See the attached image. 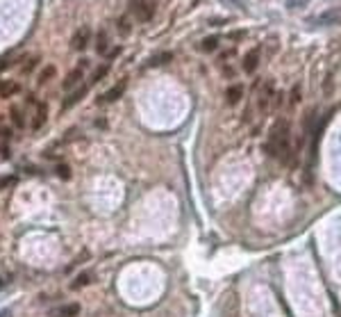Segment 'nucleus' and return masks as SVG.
Segmentation results:
<instances>
[{"label": "nucleus", "instance_id": "1", "mask_svg": "<svg viewBox=\"0 0 341 317\" xmlns=\"http://www.w3.org/2000/svg\"><path fill=\"white\" fill-rule=\"evenodd\" d=\"M266 153L271 157H277V160H284L289 155V121L286 119H277L273 124L266 142Z\"/></svg>", "mask_w": 341, "mask_h": 317}, {"label": "nucleus", "instance_id": "2", "mask_svg": "<svg viewBox=\"0 0 341 317\" xmlns=\"http://www.w3.org/2000/svg\"><path fill=\"white\" fill-rule=\"evenodd\" d=\"M155 10H157V3L155 0H130V12L136 21L141 23H148L155 16Z\"/></svg>", "mask_w": 341, "mask_h": 317}, {"label": "nucleus", "instance_id": "3", "mask_svg": "<svg viewBox=\"0 0 341 317\" xmlns=\"http://www.w3.org/2000/svg\"><path fill=\"white\" fill-rule=\"evenodd\" d=\"M125 87H127V80L123 78V80H118L114 87H109L107 92L103 94V96H98V103L103 105V103H114V101H118V98L123 96V92H125Z\"/></svg>", "mask_w": 341, "mask_h": 317}, {"label": "nucleus", "instance_id": "4", "mask_svg": "<svg viewBox=\"0 0 341 317\" xmlns=\"http://www.w3.org/2000/svg\"><path fill=\"white\" fill-rule=\"evenodd\" d=\"M89 37H91V30L86 28V25H82V28L75 30V34H73L71 48H73V51H84L86 44H89Z\"/></svg>", "mask_w": 341, "mask_h": 317}, {"label": "nucleus", "instance_id": "5", "mask_svg": "<svg viewBox=\"0 0 341 317\" xmlns=\"http://www.w3.org/2000/svg\"><path fill=\"white\" fill-rule=\"evenodd\" d=\"M271 96H273V85L266 83L259 92V98H257V105H259V112H266L268 105H271Z\"/></svg>", "mask_w": 341, "mask_h": 317}, {"label": "nucleus", "instance_id": "6", "mask_svg": "<svg viewBox=\"0 0 341 317\" xmlns=\"http://www.w3.org/2000/svg\"><path fill=\"white\" fill-rule=\"evenodd\" d=\"M84 94H86V89H84V87H75V89H71V94H68V96L64 98L62 107H64V110H71V107L75 105L77 101H82V98H84Z\"/></svg>", "mask_w": 341, "mask_h": 317}, {"label": "nucleus", "instance_id": "7", "mask_svg": "<svg viewBox=\"0 0 341 317\" xmlns=\"http://www.w3.org/2000/svg\"><path fill=\"white\" fill-rule=\"evenodd\" d=\"M82 78H84V73H82V66H80V69H73L71 73H68L66 78H64V89H66V92L75 89L77 85L82 83Z\"/></svg>", "mask_w": 341, "mask_h": 317}, {"label": "nucleus", "instance_id": "8", "mask_svg": "<svg viewBox=\"0 0 341 317\" xmlns=\"http://www.w3.org/2000/svg\"><path fill=\"white\" fill-rule=\"evenodd\" d=\"M257 64H259V48H253V51L243 57V71L246 73H255Z\"/></svg>", "mask_w": 341, "mask_h": 317}, {"label": "nucleus", "instance_id": "9", "mask_svg": "<svg viewBox=\"0 0 341 317\" xmlns=\"http://www.w3.org/2000/svg\"><path fill=\"white\" fill-rule=\"evenodd\" d=\"M336 21H341V10H330V12H325V14L316 16L318 25H332V23H336Z\"/></svg>", "mask_w": 341, "mask_h": 317}, {"label": "nucleus", "instance_id": "10", "mask_svg": "<svg viewBox=\"0 0 341 317\" xmlns=\"http://www.w3.org/2000/svg\"><path fill=\"white\" fill-rule=\"evenodd\" d=\"M18 89H21V87H18L16 80H0V96H3V98L14 96Z\"/></svg>", "mask_w": 341, "mask_h": 317}, {"label": "nucleus", "instance_id": "11", "mask_svg": "<svg viewBox=\"0 0 341 317\" xmlns=\"http://www.w3.org/2000/svg\"><path fill=\"white\" fill-rule=\"evenodd\" d=\"M241 96H243V87H241V85H232V87L227 89V94H225V98H227L230 105H236V103L241 101Z\"/></svg>", "mask_w": 341, "mask_h": 317}, {"label": "nucleus", "instance_id": "12", "mask_svg": "<svg viewBox=\"0 0 341 317\" xmlns=\"http://www.w3.org/2000/svg\"><path fill=\"white\" fill-rule=\"evenodd\" d=\"M77 312H80V306H77V303H68V306H62V308H59L55 317H75Z\"/></svg>", "mask_w": 341, "mask_h": 317}, {"label": "nucleus", "instance_id": "13", "mask_svg": "<svg viewBox=\"0 0 341 317\" xmlns=\"http://www.w3.org/2000/svg\"><path fill=\"white\" fill-rule=\"evenodd\" d=\"M91 281H93V274H91V271H84V274H82V276H77V279L73 281V283H71V288H73V290H77V288H84V285H89Z\"/></svg>", "mask_w": 341, "mask_h": 317}, {"label": "nucleus", "instance_id": "14", "mask_svg": "<svg viewBox=\"0 0 341 317\" xmlns=\"http://www.w3.org/2000/svg\"><path fill=\"white\" fill-rule=\"evenodd\" d=\"M171 53H159L157 57H153V60H148L145 62V69H148V66H159V64H166V62H171Z\"/></svg>", "mask_w": 341, "mask_h": 317}, {"label": "nucleus", "instance_id": "15", "mask_svg": "<svg viewBox=\"0 0 341 317\" xmlns=\"http://www.w3.org/2000/svg\"><path fill=\"white\" fill-rule=\"evenodd\" d=\"M55 73H57V69H55L53 64H48L43 71H41V75H39V85H45V83H50V80L55 78Z\"/></svg>", "mask_w": 341, "mask_h": 317}, {"label": "nucleus", "instance_id": "16", "mask_svg": "<svg viewBox=\"0 0 341 317\" xmlns=\"http://www.w3.org/2000/svg\"><path fill=\"white\" fill-rule=\"evenodd\" d=\"M95 51L107 53V32H105V30H100L98 37H95Z\"/></svg>", "mask_w": 341, "mask_h": 317}, {"label": "nucleus", "instance_id": "17", "mask_svg": "<svg viewBox=\"0 0 341 317\" xmlns=\"http://www.w3.org/2000/svg\"><path fill=\"white\" fill-rule=\"evenodd\" d=\"M9 114H12V121H14V126H16V128H25V116L21 114V110H18V107H12V110H9Z\"/></svg>", "mask_w": 341, "mask_h": 317}, {"label": "nucleus", "instance_id": "18", "mask_svg": "<svg viewBox=\"0 0 341 317\" xmlns=\"http://www.w3.org/2000/svg\"><path fill=\"white\" fill-rule=\"evenodd\" d=\"M118 32H121L123 37H127V34L132 32V21L127 19V16H121V19H118Z\"/></svg>", "mask_w": 341, "mask_h": 317}, {"label": "nucleus", "instance_id": "19", "mask_svg": "<svg viewBox=\"0 0 341 317\" xmlns=\"http://www.w3.org/2000/svg\"><path fill=\"white\" fill-rule=\"evenodd\" d=\"M36 64H39V57L32 55V57H27V60L21 64V71H23V73H32V69H34Z\"/></svg>", "mask_w": 341, "mask_h": 317}, {"label": "nucleus", "instance_id": "20", "mask_svg": "<svg viewBox=\"0 0 341 317\" xmlns=\"http://www.w3.org/2000/svg\"><path fill=\"white\" fill-rule=\"evenodd\" d=\"M45 124V105H39V112H36V119H34V130H39L41 126Z\"/></svg>", "mask_w": 341, "mask_h": 317}, {"label": "nucleus", "instance_id": "21", "mask_svg": "<svg viewBox=\"0 0 341 317\" xmlns=\"http://www.w3.org/2000/svg\"><path fill=\"white\" fill-rule=\"evenodd\" d=\"M55 171H57V176L59 178H64V180L71 178V169H68V165H64V162H59V165L55 167Z\"/></svg>", "mask_w": 341, "mask_h": 317}, {"label": "nucleus", "instance_id": "22", "mask_svg": "<svg viewBox=\"0 0 341 317\" xmlns=\"http://www.w3.org/2000/svg\"><path fill=\"white\" fill-rule=\"evenodd\" d=\"M107 71H109V66H107V64L98 66V69H95V73H93V83H98V80H103L105 75H107Z\"/></svg>", "mask_w": 341, "mask_h": 317}, {"label": "nucleus", "instance_id": "23", "mask_svg": "<svg viewBox=\"0 0 341 317\" xmlns=\"http://www.w3.org/2000/svg\"><path fill=\"white\" fill-rule=\"evenodd\" d=\"M216 46H218V39L216 37H209V39H205V42H203V51H214Z\"/></svg>", "mask_w": 341, "mask_h": 317}, {"label": "nucleus", "instance_id": "24", "mask_svg": "<svg viewBox=\"0 0 341 317\" xmlns=\"http://www.w3.org/2000/svg\"><path fill=\"white\" fill-rule=\"evenodd\" d=\"M16 183V176H7V178H0V187H9V185Z\"/></svg>", "mask_w": 341, "mask_h": 317}, {"label": "nucleus", "instance_id": "25", "mask_svg": "<svg viewBox=\"0 0 341 317\" xmlns=\"http://www.w3.org/2000/svg\"><path fill=\"white\" fill-rule=\"evenodd\" d=\"M118 53H121V46H116L114 51H109V53H107V57H109V60H114V57H116Z\"/></svg>", "mask_w": 341, "mask_h": 317}, {"label": "nucleus", "instance_id": "26", "mask_svg": "<svg viewBox=\"0 0 341 317\" xmlns=\"http://www.w3.org/2000/svg\"><path fill=\"white\" fill-rule=\"evenodd\" d=\"M12 62H14V60H0V71H3V69H7V66L12 64Z\"/></svg>", "mask_w": 341, "mask_h": 317}, {"label": "nucleus", "instance_id": "27", "mask_svg": "<svg viewBox=\"0 0 341 317\" xmlns=\"http://www.w3.org/2000/svg\"><path fill=\"white\" fill-rule=\"evenodd\" d=\"M0 317H9V310H5V312H0Z\"/></svg>", "mask_w": 341, "mask_h": 317}]
</instances>
